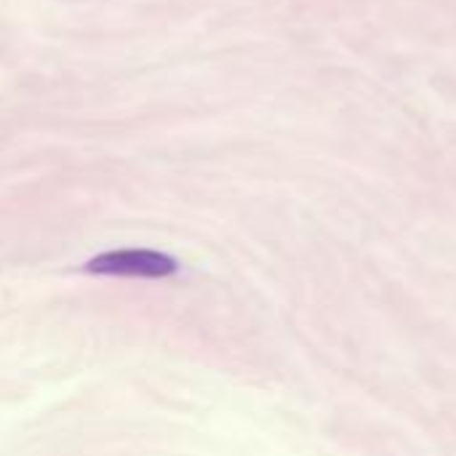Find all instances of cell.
<instances>
[{
  "instance_id": "6da1fadb",
  "label": "cell",
  "mask_w": 456,
  "mask_h": 456,
  "mask_svg": "<svg viewBox=\"0 0 456 456\" xmlns=\"http://www.w3.org/2000/svg\"><path fill=\"white\" fill-rule=\"evenodd\" d=\"M94 275H115V278H168L179 270L176 259L150 248H118L94 256L86 265Z\"/></svg>"
}]
</instances>
